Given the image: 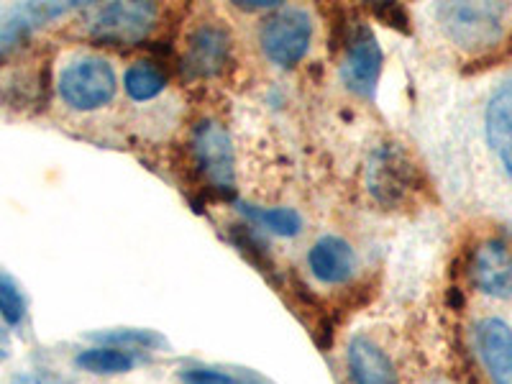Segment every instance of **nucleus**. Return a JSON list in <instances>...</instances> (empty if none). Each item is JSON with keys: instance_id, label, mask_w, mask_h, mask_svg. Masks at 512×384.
<instances>
[{"instance_id": "nucleus-1", "label": "nucleus", "mask_w": 512, "mask_h": 384, "mask_svg": "<svg viewBox=\"0 0 512 384\" xmlns=\"http://www.w3.org/2000/svg\"><path fill=\"white\" fill-rule=\"evenodd\" d=\"M59 98L72 111L90 113L111 105L118 93L113 64L103 57H77L62 67L57 77Z\"/></svg>"}, {"instance_id": "nucleus-2", "label": "nucleus", "mask_w": 512, "mask_h": 384, "mask_svg": "<svg viewBox=\"0 0 512 384\" xmlns=\"http://www.w3.org/2000/svg\"><path fill=\"white\" fill-rule=\"evenodd\" d=\"M505 3H441L436 16L446 36L461 49H495L502 39Z\"/></svg>"}, {"instance_id": "nucleus-3", "label": "nucleus", "mask_w": 512, "mask_h": 384, "mask_svg": "<svg viewBox=\"0 0 512 384\" xmlns=\"http://www.w3.org/2000/svg\"><path fill=\"white\" fill-rule=\"evenodd\" d=\"M367 190L384 208H402L420 190V175L400 144H382L367 164Z\"/></svg>"}, {"instance_id": "nucleus-4", "label": "nucleus", "mask_w": 512, "mask_h": 384, "mask_svg": "<svg viewBox=\"0 0 512 384\" xmlns=\"http://www.w3.org/2000/svg\"><path fill=\"white\" fill-rule=\"evenodd\" d=\"M259 41L269 62L277 67H295L313 41V18L303 8H277L264 21Z\"/></svg>"}, {"instance_id": "nucleus-5", "label": "nucleus", "mask_w": 512, "mask_h": 384, "mask_svg": "<svg viewBox=\"0 0 512 384\" xmlns=\"http://www.w3.org/2000/svg\"><path fill=\"white\" fill-rule=\"evenodd\" d=\"M192 159L218 195H233L236 187V157L226 128L218 121H200L192 131Z\"/></svg>"}, {"instance_id": "nucleus-6", "label": "nucleus", "mask_w": 512, "mask_h": 384, "mask_svg": "<svg viewBox=\"0 0 512 384\" xmlns=\"http://www.w3.org/2000/svg\"><path fill=\"white\" fill-rule=\"evenodd\" d=\"M159 18L154 3H108L90 21V36L111 47H131L149 36Z\"/></svg>"}, {"instance_id": "nucleus-7", "label": "nucleus", "mask_w": 512, "mask_h": 384, "mask_svg": "<svg viewBox=\"0 0 512 384\" xmlns=\"http://www.w3.org/2000/svg\"><path fill=\"white\" fill-rule=\"evenodd\" d=\"M384 54L377 36L367 24L351 26L344 34V62H341V80L351 93L359 98H374L377 82L382 75Z\"/></svg>"}, {"instance_id": "nucleus-8", "label": "nucleus", "mask_w": 512, "mask_h": 384, "mask_svg": "<svg viewBox=\"0 0 512 384\" xmlns=\"http://www.w3.org/2000/svg\"><path fill=\"white\" fill-rule=\"evenodd\" d=\"M231 52L233 41L226 26L218 21H208V24H200L187 39L182 67L187 75L200 77V80L221 77L231 64Z\"/></svg>"}, {"instance_id": "nucleus-9", "label": "nucleus", "mask_w": 512, "mask_h": 384, "mask_svg": "<svg viewBox=\"0 0 512 384\" xmlns=\"http://www.w3.org/2000/svg\"><path fill=\"white\" fill-rule=\"evenodd\" d=\"M469 274L482 295L512 300V251L502 239H487L474 249Z\"/></svg>"}, {"instance_id": "nucleus-10", "label": "nucleus", "mask_w": 512, "mask_h": 384, "mask_svg": "<svg viewBox=\"0 0 512 384\" xmlns=\"http://www.w3.org/2000/svg\"><path fill=\"white\" fill-rule=\"evenodd\" d=\"M349 384H400L395 361L367 333H356L346 344Z\"/></svg>"}, {"instance_id": "nucleus-11", "label": "nucleus", "mask_w": 512, "mask_h": 384, "mask_svg": "<svg viewBox=\"0 0 512 384\" xmlns=\"http://www.w3.org/2000/svg\"><path fill=\"white\" fill-rule=\"evenodd\" d=\"M474 346L492 384H512V328L505 320H479L474 326Z\"/></svg>"}, {"instance_id": "nucleus-12", "label": "nucleus", "mask_w": 512, "mask_h": 384, "mask_svg": "<svg viewBox=\"0 0 512 384\" xmlns=\"http://www.w3.org/2000/svg\"><path fill=\"white\" fill-rule=\"evenodd\" d=\"M484 134L489 149L512 180V77L492 93L484 111Z\"/></svg>"}, {"instance_id": "nucleus-13", "label": "nucleus", "mask_w": 512, "mask_h": 384, "mask_svg": "<svg viewBox=\"0 0 512 384\" xmlns=\"http://www.w3.org/2000/svg\"><path fill=\"white\" fill-rule=\"evenodd\" d=\"M308 267L323 285H344L356 272V254L341 236H320L308 251Z\"/></svg>"}, {"instance_id": "nucleus-14", "label": "nucleus", "mask_w": 512, "mask_h": 384, "mask_svg": "<svg viewBox=\"0 0 512 384\" xmlns=\"http://www.w3.org/2000/svg\"><path fill=\"white\" fill-rule=\"evenodd\" d=\"M72 8H75L72 3H24V6L0 11V54L11 52L21 41L29 39L31 31Z\"/></svg>"}, {"instance_id": "nucleus-15", "label": "nucleus", "mask_w": 512, "mask_h": 384, "mask_svg": "<svg viewBox=\"0 0 512 384\" xmlns=\"http://www.w3.org/2000/svg\"><path fill=\"white\" fill-rule=\"evenodd\" d=\"M139 361L134 351L95 344L75 356V367L88 374H98V377H113V374H128Z\"/></svg>"}, {"instance_id": "nucleus-16", "label": "nucleus", "mask_w": 512, "mask_h": 384, "mask_svg": "<svg viewBox=\"0 0 512 384\" xmlns=\"http://www.w3.org/2000/svg\"><path fill=\"white\" fill-rule=\"evenodd\" d=\"M123 88H126L131 100L146 103V100H154L157 95L164 93L167 75L154 62H134L126 70V75H123Z\"/></svg>"}, {"instance_id": "nucleus-17", "label": "nucleus", "mask_w": 512, "mask_h": 384, "mask_svg": "<svg viewBox=\"0 0 512 384\" xmlns=\"http://www.w3.org/2000/svg\"><path fill=\"white\" fill-rule=\"evenodd\" d=\"M239 210L259 228L277 233V236H285V239L297 236L300 228H303V218L292 208H256V205L239 203Z\"/></svg>"}, {"instance_id": "nucleus-18", "label": "nucleus", "mask_w": 512, "mask_h": 384, "mask_svg": "<svg viewBox=\"0 0 512 384\" xmlns=\"http://www.w3.org/2000/svg\"><path fill=\"white\" fill-rule=\"evenodd\" d=\"M100 346H116L126 351H149V349H167L164 336L157 331H144V328H116V331H103L90 336Z\"/></svg>"}, {"instance_id": "nucleus-19", "label": "nucleus", "mask_w": 512, "mask_h": 384, "mask_svg": "<svg viewBox=\"0 0 512 384\" xmlns=\"http://www.w3.org/2000/svg\"><path fill=\"white\" fill-rule=\"evenodd\" d=\"M0 318L8 328H21L29 318V300L11 274L0 269Z\"/></svg>"}, {"instance_id": "nucleus-20", "label": "nucleus", "mask_w": 512, "mask_h": 384, "mask_svg": "<svg viewBox=\"0 0 512 384\" xmlns=\"http://www.w3.org/2000/svg\"><path fill=\"white\" fill-rule=\"evenodd\" d=\"M231 241H233V246H236V249H239L251 264H256V267L262 269V272L274 269L272 254H269L267 244H264V241L259 239L254 231H251V226H244V223H239V226H231Z\"/></svg>"}, {"instance_id": "nucleus-21", "label": "nucleus", "mask_w": 512, "mask_h": 384, "mask_svg": "<svg viewBox=\"0 0 512 384\" xmlns=\"http://www.w3.org/2000/svg\"><path fill=\"white\" fill-rule=\"evenodd\" d=\"M507 59H512V34L507 36L505 41H500L495 49H489V52H484L482 57H477L474 62H469V67H466L464 72L466 75H477V72L492 70V67L507 62Z\"/></svg>"}, {"instance_id": "nucleus-22", "label": "nucleus", "mask_w": 512, "mask_h": 384, "mask_svg": "<svg viewBox=\"0 0 512 384\" xmlns=\"http://www.w3.org/2000/svg\"><path fill=\"white\" fill-rule=\"evenodd\" d=\"M180 379L182 384H236V377L213 367H185Z\"/></svg>"}, {"instance_id": "nucleus-23", "label": "nucleus", "mask_w": 512, "mask_h": 384, "mask_svg": "<svg viewBox=\"0 0 512 384\" xmlns=\"http://www.w3.org/2000/svg\"><path fill=\"white\" fill-rule=\"evenodd\" d=\"M374 13L382 18L384 24L392 26V29L410 34V16L402 6H395V3H390V6H377V8H374Z\"/></svg>"}, {"instance_id": "nucleus-24", "label": "nucleus", "mask_w": 512, "mask_h": 384, "mask_svg": "<svg viewBox=\"0 0 512 384\" xmlns=\"http://www.w3.org/2000/svg\"><path fill=\"white\" fill-rule=\"evenodd\" d=\"M11 384H64V379L52 369H31V372L16 374Z\"/></svg>"}, {"instance_id": "nucleus-25", "label": "nucleus", "mask_w": 512, "mask_h": 384, "mask_svg": "<svg viewBox=\"0 0 512 384\" xmlns=\"http://www.w3.org/2000/svg\"><path fill=\"white\" fill-rule=\"evenodd\" d=\"M11 359V333L6 326H0V364Z\"/></svg>"}, {"instance_id": "nucleus-26", "label": "nucleus", "mask_w": 512, "mask_h": 384, "mask_svg": "<svg viewBox=\"0 0 512 384\" xmlns=\"http://www.w3.org/2000/svg\"><path fill=\"white\" fill-rule=\"evenodd\" d=\"M244 11H262V8H277L280 3L277 0H246V3H236Z\"/></svg>"}, {"instance_id": "nucleus-27", "label": "nucleus", "mask_w": 512, "mask_h": 384, "mask_svg": "<svg viewBox=\"0 0 512 384\" xmlns=\"http://www.w3.org/2000/svg\"><path fill=\"white\" fill-rule=\"evenodd\" d=\"M236 384H272V382H267V379L259 377V374L254 372H241L239 377H236Z\"/></svg>"}, {"instance_id": "nucleus-28", "label": "nucleus", "mask_w": 512, "mask_h": 384, "mask_svg": "<svg viewBox=\"0 0 512 384\" xmlns=\"http://www.w3.org/2000/svg\"><path fill=\"white\" fill-rule=\"evenodd\" d=\"M507 231H510V236H512V223H510V228H507Z\"/></svg>"}]
</instances>
